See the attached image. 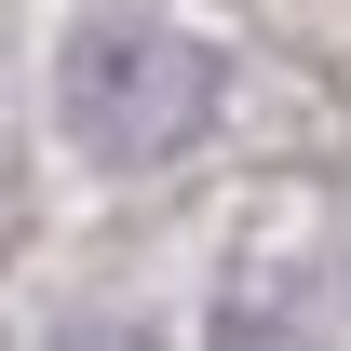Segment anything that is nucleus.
I'll use <instances>...</instances> for the list:
<instances>
[{
    "label": "nucleus",
    "instance_id": "obj_1",
    "mask_svg": "<svg viewBox=\"0 0 351 351\" xmlns=\"http://www.w3.org/2000/svg\"><path fill=\"white\" fill-rule=\"evenodd\" d=\"M68 135H82L95 162H162L176 135L217 108V54L149 27V14H95L82 41H68Z\"/></svg>",
    "mask_w": 351,
    "mask_h": 351
}]
</instances>
